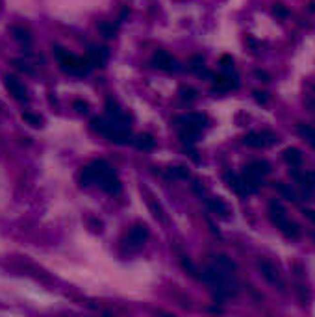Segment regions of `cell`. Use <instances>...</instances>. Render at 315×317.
Returning <instances> with one entry per match:
<instances>
[{"mask_svg": "<svg viewBox=\"0 0 315 317\" xmlns=\"http://www.w3.org/2000/svg\"><path fill=\"white\" fill-rule=\"evenodd\" d=\"M269 217L271 221L277 224V228L280 230V232L284 234L285 238H289V240H295V238H299V224L295 223V221H291L289 217L285 215V210L278 204V202H271L269 204Z\"/></svg>", "mask_w": 315, "mask_h": 317, "instance_id": "1", "label": "cell"}, {"mask_svg": "<svg viewBox=\"0 0 315 317\" xmlns=\"http://www.w3.org/2000/svg\"><path fill=\"white\" fill-rule=\"evenodd\" d=\"M54 54L58 58V63L62 65V69L67 70V72H72V74H85L93 67L89 60L76 58V56L69 54L67 50H63L60 47H54Z\"/></svg>", "mask_w": 315, "mask_h": 317, "instance_id": "2", "label": "cell"}, {"mask_svg": "<svg viewBox=\"0 0 315 317\" xmlns=\"http://www.w3.org/2000/svg\"><path fill=\"white\" fill-rule=\"evenodd\" d=\"M4 85H6V89L9 91V95L17 99V101H28V91H26V87H24L23 82H19L15 76H6L4 78Z\"/></svg>", "mask_w": 315, "mask_h": 317, "instance_id": "3", "label": "cell"}, {"mask_svg": "<svg viewBox=\"0 0 315 317\" xmlns=\"http://www.w3.org/2000/svg\"><path fill=\"white\" fill-rule=\"evenodd\" d=\"M258 267H260L261 275H263V279L267 280V282H271V284H278L280 289L284 287V282H282L280 275H278V269L273 265V263L267 262V260H260V262H258Z\"/></svg>", "mask_w": 315, "mask_h": 317, "instance_id": "4", "label": "cell"}, {"mask_svg": "<svg viewBox=\"0 0 315 317\" xmlns=\"http://www.w3.org/2000/svg\"><path fill=\"white\" fill-rule=\"evenodd\" d=\"M146 238H148V228H146L145 224H136V226L130 230V234H128L126 243H128V247L138 248L145 243Z\"/></svg>", "mask_w": 315, "mask_h": 317, "instance_id": "5", "label": "cell"}, {"mask_svg": "<svg viewBox=\"0 0 315 317\" xmlns=\"http://www.w3.org/2000/svg\"><path fill=\"white\" fill-rule=\"evenodd\" d=\"M243 182L246 184V187H248V191H254V189H258V187L261 186V180H263V175H261L260 171H256L248 163L245 167V171H243Z\"/></svg>", "mask_w": 315, "mask_h": 317, "instance_id": "6", "label": "cell"}, {"mask_svg": "<svg viewBox=\"0 0 315 317\" xmlns=\"http://www.w3.org/2000/svg\"><path fill=\"white\" fill-rule=\"evenodd\" d=\"M152 62L158 69H163V70L176 69V62H175V58H171V56L167 54V52H163V50H160V52H156V54H154Z\"/></svg>", "mask_w": 315, "mask_h": 317, "instance_id": "7", "label": "cell"}, {"mask_svg": "<svg viewBox=\"0 0 315 317\" xmlns=\"http://www.w3.org/2000/svg\"><path fill=\"white\" fill-rule=\"evenodd\" d=\"M180 123H182L184 128H193V130L200 132L202 130V126L206 124V117L200 115V113H189V115L182 117Z\"/></svg>", "mask_w": 315, "mask_h": 317, "instance_id": "8", "label": "cell"}, {"mask_svg": "<svg viewBox=\"0 0 315 317\" xmlns=\"http://www.w3.org/2000/svg\"><path fill=\"white\" fill-rule=\"evenodd\" d=\"M208 206L210 210L213 211V213H219V215L226 217L230 213V208H228V204L223 201V199H219V197H211V199H208Z\"/></svg>", "mask_w": 315, "mask_h": 317, "instance_id": "9", "label": "cell"}, {"mask_svg": "<svg viewBox=\"0 0 315 317\" xmlns=\"http://www.w3.org/2000/svg\"><path fill=\"white\" fill-rule=\"evenodd\" d=\"M226 182H228V187L230 189H234L236 193L243 195V193H248V187H246V184L243 182V178L236 176V175H230V173H226Z\"/></svg>", "mask_w": 315, "mask_h": 317, "instance_id": "10", "label": "cell"}, {"mask_svg": "<svg viewBox=\"0 0 315 317\" xmlns=\"http://www.w3.org/2000/svg\"><path fill=\"white\" fill-rule=\"evenodd\" d=\"M245 145L254 147V148L267 147V145H265V140H263V136H261V132H250V134L245 138Z\"/></svg>", "mask_w": 315, "mask_h": 317, "instance_id": "11", "label": "cell"}, {"mask_svg": "<svg viewBox=\"0 0 315 317\" xmlns=\"http://www.w3.org/2000/svg\"><path fill=\"white\" fill-rule=\"evenodd\" d=\"M236 85H238V82H234L232 78L219 76L215 80V84H213V89H217V91H230V89H234Z\"/></svg>", "mask_w": 315, "mask_h": 317, "instance_id": "12", "label": "cell"}, {"mask_svg": "<svg viewBox=\"0 0 315 317\" xmlns=\"http://www.w3.org/2000/svg\"><path fill=\"white\" fill-rule=\"evenodd\" d=\"M284 160L291 167H299L300 162H302V156H300V152L297 150V148H285L284 150Z\"/></svg>", "mask_w": 315, "mask_h": 317, "instance_id": "13", "label": "cell"}, {"mask_svg": "<svg viewBox=\"0 0 315 317\" xmlns=\"http://www.w3.org/2000/svg\"><path fill=\"white\" fill-rule=\"evenodd\" d=\"M299 134L308 141V143H310V145H312V147L315 148V128H312V126H306V124H300Z\"/></svg>", "mask_w": 315, "mask_h": 317, "instance_id": "14", "label": "cell"}, {"mask_svg": "<svg viewBox=\"0 0 315 317\" xmlns=\"http://www.w3.org/2000/svg\"><path fill=\"white\" fill-rule=\"evenodd\" d=\"M217 265L221 267V269H224V271H228V273H232V271H236V263L232 262L228 256H224V254H219L217 256Z\"/></svg>", "mask_w": 315, "mask_h": 317, "instance_id": "15", "label": "cell"}, {"mask_svg": "<svg viewBox=\"0 0 315 317\" xmlns=\"http://www.w3.org/2000/svg\"><path fill=\"white\" fill-rule=\"evenodd\" d=\"M136 145H138L139 148H143V150H148V148L154 147V140L148 134H141L138 138V141H136Z\"/></svg>", "mask_w": 315, "mask_h": 317, "instance_id": "16", "label": "cell"}, {"mask_svg": "<svg viewBox=\"0 0 315 317\" xmlns=\"http://www.w3.org/2000/svg\"><path fill=\"white\" fill-rule=\"evenodd\" d=\"M277 189L282 195H284L287 201H297V195H295V191H293L291 187L285 186V184H282V182H278V184H277Z\"/></svg>", "mask_w": 315, "mask_h": 317, "instance_id": "17", "label": "cell"}, {"mask_svg": "<svg viewBox=\"0 0 315 317\" xmlns=\"http://www.w3.org/2000/svg\"><path fill=\"white\" fill-rule=\"evenodd\" d=\"M250 165H252V167H254V169H256V171H260L261 175H267V173H269V171H271L269 163H267V162H263V160H256V162H252V163H250Z\"/></svg>", "mask_w": 315, "mask_h": 317, "instance_id": "18", "label": "cell"}, {"mask_svg": "<svg viewBox=\"0 0 315 317\" xmlns=\"http://www.w3.org/2000/svg\"><path fill=\"white\" fill-rule=\"evenodd\" d=\"M23 119L24 121H28V123L32 124V126H41V123H43V119L41 117H37V115H32V113H23Z\"/></svg>", "mask_w": 315, "mask_h": 317, "instance_id": "19", "label": "cell"}, {"mask_svg": "<svg viewBox=\"0 0 315 317\" xmlns=\"http://www.w3.org/2000/svg\"><path fill=\"white\" fill-rule=\"evenodd\" d=\"M261 136H263V140H265V145H275L278 141L277 134H273V132H269V130H263L261 132Z\"/></svg>", "mask_w": 315, "mask_h": 317, "instance_id": "20", "label": "cell"}, {"mask_svg": "<svg viewBox=\"0 0 315 317\" xmlns=\"http://www.w3.org/2000/svg\"><path fill=\"white\" fill-rule=\"evenodd\" d=\"M273 11H275V15H278V17H285V15H287V9H285L282 4H277V6L273 8Z\"/></svg>", "mask_w": 315, "mask_h": 317, "instance_id": "21", "label": "cell"}, {"mask_svg": "<svg viewBox=\"0 0 315 317\" xmlns=\"http://www.w3.org/2000/svg\"><path fill=\"white\" fill-rule=\"evenodd\" d=\"M221 63H223V67H224V69H230V67H232V63H234V62H232V58H230V56H223V58H221Z\"/></svg>", "mask_w": 315, "mask_h": 317, "instance_id": "22", "label": "cell"}, {"mask_svg": "<svg viewBox=\"0 0 315 317\" xmlns=\"http://www.w3.org/2000/svg\"><path fill=\"white\" fill-rule=\"evenodd\" d=\"M254 95H256V101H258V102H265V101H267L265 93H260V91H256Z\"/></svg>", "mask_w": 315, "mask_h": 317, "instance_id": "23", "label": "cell"}, {"mask_svg": "<svg viewBox=\"0 0 315 317\" xmlns=\"http://www.w3.org/2000/svg\"><path fill=\"white\" fill-rule=\"evenodd\" d=\"M304 213H306V215L315 223V211H314V210H304Z\"/></svg>", "mask_w": 315, "mask_h": 317, "instance_id": "24", "label": "cell"}, {"mask_svg": "<svg viewBox=\"0 0 315 317\" xmlns=\"http://www.w3.org/2000/svg\"><path fill=\"white\" fill-rule=\"evenodd\" d=\"M256 76L263 78V82H269V76H267V74H265V72H261V70H258V72H256Z\"/></svg>", "mask_w": 315, "mask_h": 317, "instance_id": "25", "label": "cell"}]
</instances>
